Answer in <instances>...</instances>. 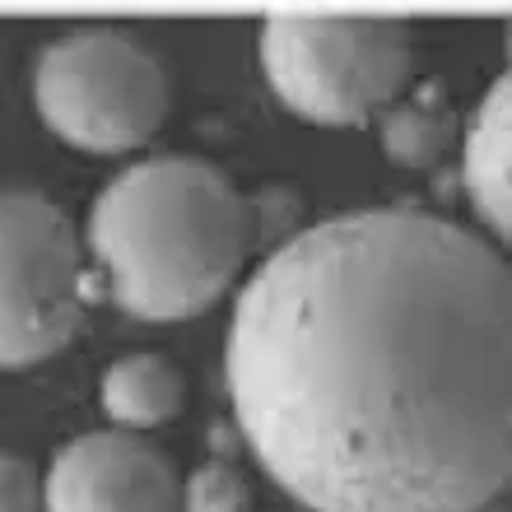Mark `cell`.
<instances>
[{
	"label": "cell",
	"mask_w": 512,
	"mask_h": 512,
	"mask_svg": "<svg viewBox=\"0 0 512 512\" xmlns=\"http://www.w3.org/2000/svg\"><path fill=\"white\" fill-rule=\"evenodd\" d=\"M252 457L312 512H480L512 471V280L429 210H354L243 284L224 350Z\"/></svg>",
	"instance_id": "obj_1"
},
{
	"label": "cell",
	"mask_w": 512,
	"mask_h": 512,
	"mask_svg": "<svg viewBox=\"0 0 512 512\" xmlns=\"http://www.w3.org/2000/svg\"><path fill=\"white\" fill-rule=\"evenodd\" d=\"M89 247L117 308L140 322H182L233 284L252 247V210L219 168L163 154L103 187Z\"/></svg>",
	"instance_id": "obj_2"
},
{
	"label": "cell",
	"mask_w": 512,
	"mask_h": 512,
	"mask_svg": "<svg viewBox=\"0 0 512 512\" xmlns=\"http://www.w3.org/2000/svg\"><path fill=\"white\" fill-rule=\"evenodd\" d=\"M410 33L396 19H270L261 70L289 112L322 126H359L410 84Z\"/></svg>",
	"instance_id": "obj_3"
},
{
	"label": "cell",
	"mask_w": 512,
	"mask_h": 512,
	"mask_svg": "<svg viewBox=\"0 0 512 512\" xmlns=\"http://www.w3.org/2000/svg\"><path fill=\"white\" fill-rule=\"evenodd\" d=\"M33 103L66 145L122 154L159 131L168 112V80L131 33L80 28L38 56Z\"/></svg>",
	"instance_id": "obj_4"
},
{
	"label": "cell",
	"mask_w": 512,
	"mask_h": 512,
	"mask_svg": "<svg viewBox=\"0 0 512 512\" xmlns=\"http://www.w3.org/2000/svg\"><path fill=\"white\" fill-rule=\"evenodd\" d=\"M84 270L66 210L33 191H0V368H28L80 331Z\"/></svg>",
	"instance_id": "obj_5"
},
{
	"label": "cell",
	"mask_w": 512,
	"mask_h": 512,
	"mask_svg": "<svg viewBox=\"0 0 512 512\" xmlns=\"http://www.w3.org/2000/svg\"><path fill=\"white\" fill-rule=\"evenodd\" d=\"M47 512H182V485L173 466L140 433H84L56 452L47 485Z\"/></svg>",
	"instance_id": "obj_6"
},
{
	"label": "cell",
	"mask_w": 512,
	"mask_h": 512,
	"mask_svg": "<svg viewBox=\"0 0 512 512\" xmlns=\"http://www.w3.org/2000/svg\"><path fill=\"white\" fill-rule=\"evenodd\" d=\"M508 149H512V131H508V75L494 80L480 108L471 117L466 131V154H461V182L471 196L475 215L485 219L489 229L508 238L512 224V201H508Z\"/></svg>",
	"instance_id": "obj_7"
},
{
	"label": "cell",
	"mask_w": 512,
	"mask_h": 512,
	"mask_svg": "<svg viewBox=\"0 0 512 512\" xmlns=\"http://www.w3.org/2000/svg\"><path fill=\"white\" fill-rule=\"evenodd\" d=\"M103 410L122 429H159L182 410V378L159 354H126L103 373Z\"/></svg>",
	"instance_id": "obj_8"
},
{
	"label": "cell",
	"mask_w": 512,
	"mask_h": 512,
	"mask_svg": "<svg viewBox=\"0 0 512 512\" xmlns=\"http://www.w3.org/2000/svg\"><path fill=\"white\" fill-rule=\"evenodd\" d=\"M452 103L443 98L438 84H419L415 94L396 98L387 108V122H382V145L396 163H410V168H429L447 154L452 145Z\"/></svg>",
	"instance_id": "obj_9"
},
{
	"label": "cell",
	"mask_w": 512,
	"mask_h": 512,
	"mask_svg": "<svg viewBox=\"0 0 512 512\" xmlns=\"http://www.w3.org/2000/svg\"><path fill=\"white\" fill-rule=\"evenodd\" d=\"M182 512H247V480L224 461H205L182 489Z\"/></svg>",
	"instance_id": "obj_10"
},
{
	"label": "cell",
	"mask_w": 512,
	"mask_h": 512,
	"mask_svg": "<svg viewBox=\"0 0 512 512\" xmlns=\"http://www.w3.org/2000/svg\"><path fill=\"white\" fill-rule=\"evenodd\" d=\"M0 512H42V485L33 466L0 452Z\"/></svg>",
	"instance_id": "obj_11"
},
{
	"label": "cell",
	"mask_w": 512,
	"mask_h": 512,
	"mask_svg": "<svg viewBox=\"0 0 512 512\" xmlns=\"http://www.w3.org/2000/svg\"><path fill=\"white\" fill-rule=\"evenodd\" d=\"M480 512H508V508H503V503L494 499V503H489V508H480Z\"/></svg>",
	"instance_id": "obj_12"
}]
</instances>
